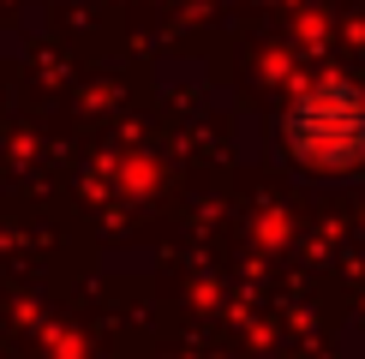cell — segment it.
<instances>
[{
  "mask_svg": "<svg viewBox=\"0 0 365 359\" xmlns=\"http://www.w3.org/2000/svg\"><path fill=\"white\" fill-rule=\"evenodd\" d=\"M294 150L312 168H359L365 162V96L324 84L294 108Z\"/></svg>",
  "mask_w": 365,
  "mask_h": 359,
  "instance_id": "1",
  "label": "cell"
}]
</instances>
